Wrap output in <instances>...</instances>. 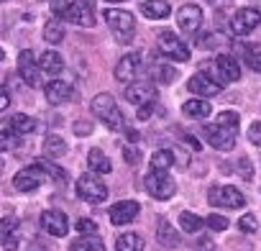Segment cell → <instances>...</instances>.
<instances>
[{"instance_id": "6da1fadb", "label": "cell", "mask_w": 261, "mask_h": 251, "mask_svg": "<svg viewBox=\"0 0 261 251\" xmlns=\"http://www.w3.org/2000/svg\"><path fill=\"white\" fill-rule=\"evenodd\" d=\"M205 139L213 149L218 152H230L236 146V139H238V113L233 110H223L215 123H207L205 126Z\"/></svg>"}, {"instance_id": "7a4b0ae2", "label": "cell", "mask_w": 261, "mask_h": 251, "mask_svg": "<svg viewBox=\"0 0 261 251\" xmlns=\"http://www.w3.org/2000/svg\"><path fill=\"white\" fill-rule=\"evenodd\" d=\"M51 13L62 21H69L74 26L92 29L95 26V0H51Z\"/></svg>"}, {"instance_id": "3957f363", "label": "cell", "mask_w": 261, "mask_h": 251, "mask_svg": "<svg viewBox=\"0 0 261 251\" xmlns=\"http://www.w3.org/2000/svg\"><path fill=\"white\" fill-rule=\"evenodd\" d=\"M90 110L97 120H102L108 126L110 131H123L125 129V118H123V113H120V108H118V103L110 92L95 95L92 103H90Z\"/></svg>"}, {"instance_id": "277c9868", "label": "cell", "mask_w": 261, "mask_h": 251, "mask_svg": "<svg viewBox=\"0 0 261 251\" xmlns=\"http://www.w3.org/2000/svg\"><path fill=\"white\" fill-rule=\"evenodd\" d=\"M108 29L113 31L115 41L120 44H130L134 41V34H136V21H134V13H128V11H120V8H108L102 13Z\"/></svg>"}, {"instance_id": "5b68a950", "label": "cell", "mask_w": 261, "mask_h": 251, "mask_svg": "<svg viewBox=\"0 0 261 251\" xmlns=\"http://www.w3.org/2000/svg\"><path fill=\"white\" fill-rule=\"evenodd\" d=\"M144 187L151 197L156 200H169L174 192H177V185L174 180L167 174V172H159V169H151L146 177H144Z\"/></svg>"}, {"instance_id": "8992f818", "label": "cell", "mask_w": 261, "mask_h": 251, "mask_svg": "<svg viewBox=\"0 0 261 251\" xmlns=\"http://www.w3.org/2000/svg\"><path fill=\"white\" fill-rule=\"evenodd\" d=\"M207 200H210V205L230 208V210H238V208H243V205H246L243 192H241V190H236L233 185H215V187H210Z\"/></svg>"}, {"instance_id": "52a82bcc", "label": "cell", "mask_w": 261, "mask_h": 251, "mask_svg": "<svg viewBox=\"0 0 261 251\" xmlns=\"http://www.w3.org/2000/svg\"><path fill=\"white\" fill-rule=\"evenodd\" d=\"M77 195H80L85 203L97 205V203H105V200H108V187L102 185V180L95 177V172H90V174H82V177L77 180Z\"/></svg>"}, {"instance_id": "ba28073f", "label": "cell", "mask_w": 261, "mask_h": 251, "mask_svg": "<svg viewBox=\"0 0 261 251\" xmlns=\"http://www.w3.org/2000/svg\"><path fill=\"white\" fill-rule=\"evenodd\" d=\"M159 52L172 62H190V46L174 31H162L159 34Z\"/></svg>"}, {"instance_id": "9c48e42d", "label": "cell", "mask_w": 261, "mask_h": 251, "mask_svg": "<svg viewBox=\"0 0 261 251\" xmlns=\"http://www.w3.org/2000/svg\"><path fill=\"white\" fill-rule=\"evenodd\" d=\"M44 180H46V172H44V169H41V164L36 162V164L23 167V169L13 177V185H16V190H18V192H34Z\"/></svg>"}, {"instance_id": "30bf717a", "label": "cell", "mask_w": 261, "mask_h": 251, "mask_svg": "<svg viewBox=\"0 0 261 251\" xmlns=\"http://www.w3.org/2000/svg\"><path fill=\"white\" fill-rule=\"evenodd\" d=\"M141 54L139 52H130V54H125L118 64H115V80L118 82H136L139 80V74H141Z\"/></svg>"}, {"instance_id": "8fae6325", "label": "cell", "mask_w": 261, "mask_h": 251, "mask_svg": "<svg viewBox=\"0 0 261 251\" xmlns=\"http://www.w3.org/2000/svg\"><path fill=\"white\" fill-rule=\"evenodd\" d=\"M258 23H261V11H256V8H241V11H236V16L230 18V31H233L236 36H246V34H251Z\"/></svg>"}, {"instance_id": "7c38bea8", "label": "cell", "mask_w": 261, "mask_h": 251, "mask_svg": "<svg viewBox=\"0 0 261 251\" xmlns=\"http://www.w3.org/2000/svg\"><path fill=\"white\" fill-rule=\"evenodd\" d=\"M18 72H21V80L29 87H39L41 85V69H39V62H36L31 49H23L18 54Z\"/></svg>"}, {"instance_id": "4fadbf2b", "label": "cell", "mask_w": 261, "mask_h": 251, "mask_svg": "<svg viewBox=\"0 0 261 251\" xmlns=\"http://www.w3.org/2000/svg\"><path fill=\"white\" fill-rule=\"evenodd\" d=\"M41 228H44L49 236L62 238V236H67V231H69V220H67V215H64L62 210L51 208V210H44V213H41Z\"/></svg>"}, {"instance_id": "5bb4252c", "label": "cell", "mask_w": 261, "mask_h": 251, "mask_svg": "<svg viewBox=\"0 0 261 251\" xmlns=\"http://www.w3.org/2000/svg\"><path fill=\"white\" fill-rule=\"evenodd\" d=\"M125 100L128 103H134V105H146V103H154L156 100V87L154 82H128L125 87Z\"/></svg>"}, {"instance_id": "9a60e30c", "label": "cell", "mask_w": 261, "mask_h": 251, "mask_svg": "<svg viewBox=\"0 0 261 251\" xmlns=\"http://www.w3.org/2000/svg\"><path fill=\"white\" fill-rule=\"evenodd\" d=\"M177 23H179L182 34H187V36L197 34L200 26H202V11H200V6H182L179 13H177Z\"/></svg>"}, {"instance_id": "2e32d148", "label": "cell", "mask_w": 261, "mask_h": 251, "mask_svg": "<svg viewBox=\"0 0 261 251\" xmlns=\"http://www.w3.org/2000/svg\"><path fill=\"white\" fill-rule=\"evenodd\" d=\"M139 215V203L136 200H120L110 208V223L113 225H125Z\"/></svg>"}, {"instance_id": "e0dca14e", "label": "cell", "mask_w": 261, "mask_h": 251, "mask_svg": "<svg viewBox=\"0 0 261 251\" xmlns=\"http://www.w3.org/2000/svg\"><path fill=\"white\" fill-rule=\"evenodd\" d=\"M215 72H218V80H220L223 85H228V82H238V77H241V67H238V62H236L233 57H228V54H220V57L215 59Z\"/></svg>"}, {"instance_id": "ac0fdd59", "label": "cell", "mask_w": 261, "mask_h": 251, "mask_svg": "<svg viewBox=\"0 0 261 251\" xmlns=\"http://www.w3.org/2000/svg\"><path fill=\"white\" fill-rule=\"evenodd\" d=\"M187 87H190V92H195V95H200V97H213V95H218L220 92V82H215V80H210L207 74H192L190 77V82H187Z\"/></svg>"}, {"instance_id": "d6986e66", "label": "cell", "mask_w": 261, "mask_h": 251, "mask_svg": "<svg viewBox=\"0 0 261 251\" xmlns=\"http://www.w3.org/2000/svg\"><path fill=\"white\" fill-rule=\"evenodd\" d=\"M18 233H21V225H18L16 215L0 218V243H3L6 248H16L18 246Z\"/></svg>"}, {"instance_id": "ffe728a7", "label": "cell", "mask_w": 261, "mask_h": 251, "mask_svg": "<svg viewBox=\"0 0 261 251\" xmlns=\"http://www.w3.org/2000/svg\"><path fill=\"white\" fill-rule=\"evenodd\" d=\"M72 82H64V80H51L46 87H44V95H46V100L51 103V105H62V103H67L69 97H72Z\"/></svg>"}, {"instance_id": "44dd1931", "label": "cell", "mask_w": 261, "mask_h": 251, "mask_svg": "<svg viewBox=\"0 0 261 251\" xmlns=\"http://www.w3.org/2000/svg\"><path fill=\"white\" fill-rule=\"evenodd\" d=\"M8 129L16 131L18 136H26V134H34V131L39 129V120L31 118V115H26V113H16V115H11V120H8Z\"/></svg>"}, {"instance_id": "7402d4cb", "label": "cell", "mask_w": 261, "mask_h": 251, "mask_svg": "<svg viewBox=\"0 0 261 251\" xmlns=\"http://www.w3.org/2000/svg\"><path fill=\"white\" fill-rule=\"evenodd\" d=\"M182 113L187 115V118H207L210 113H213V105L205 100V97H192V100H187L185 105H182Z\"/></svg>"}, {"instance_id": "603a6c76", "label": "cell", "mask_w": 261, "mask_h": 251, "mask_svg": "<svg viewBox=\"0 0 261 251\" xmlns=\"http://www.w3.org/2000/svg\"><path fill=\"white\" fill-rule=\"evenodd\" d=\"M141 11H144V16L151 18V21H162V18H167V16L172 13V8H169L167 0H144Z\"/></svg>"}, {"instance_id": "cb8c5ba5", "label": "cell", "mask_w": 261, "mask_h": 251, "mask_svg": "<svg viewBox=\"0 0 261 251\" xmlns=\"http://www.w3.org/2000/svg\"><path fill=\"white\" fill-rule=\"evenodd\" d=\"M87 167H90V172H95V174H108V172L113 169V164H110V159L102 154V149H90V154H87Z\"/></svg>"}, {"instance_id": "d4e9b609", "label": "cell", "mask_w": 261, "mask_h": 251, "mask_svg": "<svg viewBox=\"0 0 261 251\" xmlns=\"http://www.w3.org/2000/svg\"><path fill=\"white\" fill-rule=\"evenodd\" d=\"M39 69L46 72V74H59V72L64 69L62 54H57V52H44L41 59H39Z\"/></svg>"}, {"instance_id": "484cf974", "label": "cell", "mask_w": 261, "mask_h": 251, "mask_svg": "<svg viewBox=\"0 0 261 251\" xmlns=\"http://www.w3.org/2000/svg\"><path fill=\"white\" fill-rule=\"evenodd\" d=\"M69 251H105V243H102V238H97V233H92V236H82V238L72 241Z\"/></svg>"}, {"instance_id": "4316f807", "label": "cell", "mask_w": 261, "mask_h": 251, "mask_svg": "<svg viewBox=\"0 0 261 251\" xmlns=\"http://www.w3.org/2000/svg\"><path fill=\"white\" fill-rule=\"evenodd\" d=\"M149 72H151L154 82H164V85H169V82L177 77V69L169 67L167 62H154V64L149 67Z\"/></svg>"}, {"instance_id": "83f0119b", "label": "cell", "mask_w": 261, "mask_h": 251, "mask_svg": "<svg viewBox=\"0 0 261 251\" xmlns=\"http://www.w3.org/2000/svg\"><path fill=\"white\" fill-rule=\"evenodd\" d=\"M156 238H159V243H162V246H167V248L179 246V233H177L167 220H162V223H159V228H156Z\"/></svg>"}, {"instance_id": "f1b7e54d", "label": "cell", "mask_w": 261, "mask_h": 251, "mask_svg": "<svg viewBox=\"0 0 261 251\" xmlns=\"http://www.w3.org/2000/svg\"><path fill=\"white\" fill-rule=\"evenodd\" d=\"M44 154H46L49 159H62V157L67 154L64 139H59V136H46V141H44Z\"/></svg>"}, {"instance_id": "f546056e", "label": "cell", "mask_w": 261, "mask_h": 251, "mask_svg": "<svg viewBox=\"0 0 261 251\" xmlns=\"http://www.w3.org/2000/svg\"><path fill=\"white\" fill-rule=\"evenodd\" d=\"M115 246H118V251H144V241H141L139 233H123V236H118Z\"/></svg>"}, {"instance_id": "4dcf8cb0", "label": "cell", "mask_w": 261, "mask_h": 251, "mask_svg": "<svg viewBox=\"0 0 261 251\" xmlns=\"http://www.w3.org/2000/svg\"><path fill=\"white\" fill-rule=\"evenodd\" d=\"M172 167H174V154H172L169 149H159V152H154V157H151V169L169 172Z\"/></svg>"}, {"instance_id": "1f68e13d", "label": "cell", "mask_w": 261, "mask_h": 251, "mask_svg": "<svg viewBox=\"0 0 261 251\" xmlns=\"http://www.w3.org/2000/svg\"><path fill=\"white\" fill-rule=\"evenodd\" d=\"M44 39H46L49 44H62V39H64V23H62V21H46V26H44Z\"/></svg>"}, {"instance_id": "d6a6232c", "label": "cell", "mask_w": 261, "mask_h": 251, "mask_svg": "<svg viewBox=\"0 0 261 251\" xmlns=\"http://www.w3.org/2000/svg\"><path fill=\"white\" fill-rule=\"evenodd\" d=\"M179 225H182V231L185 233H197L202 225H205V220L200 218V215H195V213H179Z\"/></svg>"}, {"instance_id": "836d02e7", "label": "cell", "mask_w": 261, "mask_h": 251, "mask_svg": "<svg viewBox=\"0 0 261 251\" xmlns=\"http://www.w3.org/2000/svg\"><path fill=\"white\" fill-rule=\"evenodd\" d=\"M246 62H248V67H251L253 72H261V44L246 49Z\"/></svg>"}, {"instance_id": "e575fe53", "label": "cell", "mask_w": 261, "mask_h": 251, "mask_svg": "<svg viewBox=\"0 0 261 251\" xmlns=\"http://www.w3.org/2000/svg\"><path fill=\"white\" fill-rule=\"evenodd\" d=\"M39 164H41V169H44L54 182H64V180H67V172H64V169H59L57 164H51L49 159H44V162H39Z\"/></svg>"}, {"instance_id": "d590c367", "label": "cell", "mask_w": 261, "mask_h": 251, "mask_svg": "<svg viewBox=\"0 0 261 251\" xmlns=\"http://www.w3.org/2000/svg\"><path fill=\"white\" fill-rule=\"evenodd\" d=\"M16 144H18V134L16 131H0V152H11V149H16Z\"/></svg>"}, {"instance_id": "8d00e7d4", "label": "cell", "mask_w": 261, "mask_h": 251, "mask_svg": "<svg viewBox=\"0 0 261 251\" xmlns=\"http://www.w3.org/2000/svg\"><path fill=\"white\" fill-rule=\"evenodd\" d=\"M74 228H77V233H80V236H92V233H97V225H95V220H92V218H80Z\"/></svg>"}, {"instance_id": "74e56055", "label": "cell", "mask_w": 261, "mask_h": 251, "mask_svg": "<svg viewBox=\"0 0 261 251\" xmlns=\"http://www.w3.org/2000/svg\"><path fill=\"white\" fill-rule=\"evenodd\" d=\"M238 228H241L243 233H253V231L258 228V220H256V215H251V213L241 215V220H238Z\"/></svg>"}, {"instance_id": "f35d334b", "label": "cell", "mask_w": 261, "mask_h": 251, "mask_svg": "<svg viewBox=\"0 0 261 251\" xmlns=\"http://www.w3.org/2000/svg\"><path fill=\"white\" fill-rule=\"evenodd\" d=\"M205 223H207L213 231H225V228H228V220H225L223 215H215V213H213V215H207V218H205Z\"/></svg>"}, {"instance_id": "ab89813d", "label": "cell", "mask_w": 261, "mask_h": 251, "mask_svg": "<svg viewBox=\"0 0 261 251\" xmlns=\"http://www.w3.org/2000/svg\"><path fill=\"white\" fill-rule=\"evenodd\" d=\"M248 141L256 144V146H261V120L251 123V129H248Z\"/></svg>"}, {"instance_id": "60d3db41", "label": "cell", "mask_w": 261, "mask_h": 251, "mask_svg": "<svg viewBox=\"0 0 261 251\" xmlns=\"http://www.w3.org/2000/svg\"><path fill=\"white\" fill-rule=\"evenodd\" d=\"M74 134H77V136H87V134H92V126L85 123V120H77V123H74Z\"/></svg>"}, {"instance_id": "b9f144b4", "label": "cell", "mask_w": 261, "mask_h": 251, "mask_svg": "<svg viewBox=\"0 0 261 251\" xmlns=\"http://www.w3.org/2000/svg\"><path fill=\"white\" fill-rule=\"evenodd\" d=\"M8 105H11V95H8L6 87H0V113L8 110Z\"/></svg>"}, {"instance_id": "7bdbcfd3", "label": "cell", "mask_w": 261, "mask_h": 251, "mask_svg": "<svg viewBox=\"0 0 261 251\" xmlns=\"http://www.w3.org/2000/svg\"><path fill=\"white\" fill-rule=\"evenodd\" d=\"M238 164H241V174H246V177H251V167H248V159H241Z\"/></svg>"}, {"instance_id": "ee69618b", "label": "cell", "mask_w": 261, "mask_h": 251, "mask_svg": "<svg viewBox=\"0 0 261 251\" xmlns=\"http://www.w3.org/2000/svg\"><path fill=\"white\" fill-rule=\"evenodd\" d=\"M3 167H6V164H3V159H0V174H3Z\"/></svg>"}, {"instance_id": "f6af8a7d", "label": "cell", "mask_w": 261, "mask_h": 251, "mask_svg": "<svg viewBox=\"0 0 261 251\" xmlns=\"http://www.w3.org/2000/svg\"><path fill=\"white\" fill-rule=\"evenodd\" d=\"M108 3H120V0H108Z\"/></svg>"}]
</instances>
